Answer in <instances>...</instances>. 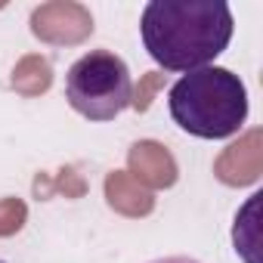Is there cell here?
<instances>
[{
	"label": "cell",
	"mask_w": 263,
	"mask_h": 263,
	"mask_svg": "<svg viewBox=\"0 0 263 263\" xmlns=\"http://www.w3.org/2000/svg\"><path fill=\"white\" fill-rule=\"evenodd\" d=\"M232 31V10L223 0H152L140 19L143 47L164 71L211 65L229 47Z\"/></svg>",
	"instance_id": "6da1fadb"
},
{
	"label": "cell",
	"mask_w": 263,
	"mask_h": 263,
	"mask_svg": "<svg viewBox=\"0 0 263 263\" xmlns=\"http://www.w3.org/2000/svg\"><path fill=\"white\" fill-rule=\"evenodd\" d=\"M171 118L198 140H226L248 118V90L238 74L220 65L186 71L167 93Z\"/></svg>",
	"instance_id": "7a4b0ae2"
},
{
	"label": "cell",
	"mask_w": 263,
	"mask_h": 263,
	"mask_svg": "<svg viewBox=\"0 0 263 263\" xmlns=\"http://www.w3.org/2000/svg\"><path fill=\"white\" fill-rule=\"evenodd\" d=\"M65 99L87 121H115L134 102V81L121 56L93 50L65 74Z\"/></svg>",
	"instance_id": "3957f363"
},
{
	"label": "cell",
	"mask_w": 263,
	"mask_h": 263,
	"mask_svg": "<svg viewBox=\"0 0 263 263\" xmlns=\"http://www.w3.org/2000/svg\"><path fill=\"white\" fill-rule=\"evenodd\" d=\"M152 263H198L195 257H158V260H152Z\"/></svg>",
	"instance_id": "277c9868"
}]
</instances>
